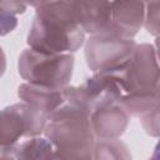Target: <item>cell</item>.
I'll return each instance as SVG.
<instances>
[{
    "mask_svg": "<svg viewBox=\"0 0 160 160\" xmlns=\"http://www.w3.org/2000/svg\"><path fill=\"white\" fill-rule=\"evenodd\" d=\"M35 9L26 39L29 48L46 54H72L84 45L86 34L70 0H52Z\"/></svg>",
    "mask_w": 160,
    "mask_h": 160,
    "instance_id": "cell-1",
    "label": "cell"
},
{
    "mask_svg": "<svg viewBox=\"0 0 160 160\" xmlns=\"http://www.w3.org/2000/svg\"><path fill=\"white\" fill-rule=\"evenodd\" d=\"M66 101L48 116L44 135L54 146L55 159H92L95 135L90 109L76 100L65 86Z\"/></svg>",
    "mask_w": 160,
    "mask_h": 160,
    "instance_id": "cell-2",
    "label": "cell"
},
{
    "mask_svg": "<svg viewBox=\"0 0 160 160\" xmlns=\"http://www.w3.org/2000/svg\"><path fill=\"white\" fill-rule=\"evenodd\" d=\"M74 64L72 54H46L26 48L19 56L18 69L26 82L60 89L69 85Z\"/></svg>",
    "mask_w": 160,
    "mask_h": 160,
    "instance_id": "cell-3",
    "label": "cell"
},
{
    "mask_svg": "<svg viewBox=\"0 0 160 160\" xmlns=\"http://www.w3.org/2000/svg\"><path fill=\"white\" fill-rule=\"evenodd\" d=\"M112 71L119 78L124 94L160 89L158 50L151 44H136L130 58Z\"/></svg>",
    "mask_w": 160,
    "mask_h": 160,
    "instance_id": "cell-4",
    "label": "cell"
},
{
    "mask_svg": "<svg viewBox=\"0 0 160 160\" xmlns=\"http://www.w3.org/2000/svg\"><path fill=\"white\" fill-rule=\"evenodd\" d=\"M85 60L92 72L111 71L125 62L132 54L134 39L121 38L110 32H98L85 39Z\"/></svg>",
    "mask_w": 160,
    "mask_h": 160,
    "instance_id": "cell-5",
    "label": "cell"
},
{
    "mask_svg": "<svg viewBox=\"0 0 160 160\" xmlns=\"http://www.w3.org/2000/svg\"><path fill=\"white\" fill-rule=\"evenodd\" d=\"M48 115L21 101L0 110V152L29 136L41 135Z\"/></svg>",
    "mask_w": 160,
    "mask_h": 160,
    "instance_id": "cell-6",
    "label": "cell"
},
{
    "mask_svg": "<svg viewBox=\"0 0 160 160\" xmlns=\"http://www.w3.org/2000/svg\"><path fill=\"white\" fill-rule=\"evenodd\" d=\"M144 19L145 0H111L110 18L104 31L134 39L144 26Z\"/></svg>",
    "mask_w": 160,
    "mask_h": 160,
    "instance_id": "cell-7",
    "label": "cell"
},
{
    "mask_svg": "<svg viewBox=\"0 0 160 160\" xmlns=\"http://www.w3.org/2000/svg\"><path fill=\"white\" fill-rule=\"evenodd\" d=\"M130 121V115L120 102H109L94 106L90 110V124L95 139L120 138Z\"/></svg>",
    "mask_w": 160,
    "mask_h": 160,
    "instance_id": "cell-8",
    "label": "cell"
},
{
    "mask_svg": "<svg viewBox=\"0 0 160 160\" xmlns=\"http://www.w3.org/2000/svg\"><path fill=\"white\" fill-rule=\"evenodd\" d=\"M80 89L90 106V110L98 105L120 102V99L124 95L119 78L112 70L94 72L82 85H80Z\"/></svg>",
    "mask_w": 160,
    "mask_h": 160,
    "instance_id": "cell-9",
    "label": "cell"
},
{
    "mask_svg": "<svg viewBox=\"0 0 160 160\" xmlns=\"http://www.w3.org/2000/svg\"><path fill=\"white\" fill-rule=\"evenodd\" d=\"M76 19L85 34L104 31L110 18L111 0H70Z\"/></svg>",
    "mask_w": 160,
    "mask_h": 160,
    "instance_id": "cell-10",
    "label": "cell"
},
{
    "mask_svg": "<svg viewBox=\"0 0 160 160\" xmlns=\"http://www.w3.org/2000/svg\"><path fill=\"white\" fill-rule=\"evenodd\" d=\"M18 96L20 100L34 106L48 116L66 101L65 88L55 89L30 82L19 85Z\"/></svg>",
    "mask_w": 160,
    "mask_h": 160,
    "instance_id": "cell-11",
    "label": "cell"
},
{
    "mask_svg": "<svg viewBox=\"0 0 160 160\" xmlns=\"http://www.w3.org/2000/svg\"><path fill=\"white\" fill-rule=\"evenodd\" d=\"M5 159H55L54 146L44 135L29 136L0 152Z\"/></svg>",
    "mask_w": 160,
    "mask_h": 160,
    "instance_id": "cell-12",
    "label": "cell"
},
{
    "mask_svg": "<svg viewBox=\"0 0 160 160\" xmlns=\"http://www.w3.org/2000/svg\"><path fill=\"white\" fill-rule=\"evenodd\" d=\"M159 89H156L151 91L124 94L120 99V104L130 116L141 118L159 108Z\"/></svg>",
    "mask_w": 160,
    "mask_h": 160,
    "instance_id": "cell-13",
    "label": "cell"
},
{
    "mask_svg": "<svg viewBox=\"0 0 160 160\" xmlns=\"http://www.w3.org/2000/svg\"><path fill=\"white\" fill-rule=\"evenodd\" d=\"M128 146L119 139H96L92 159H130Z\"/></svg>",
    "mask_w": 160,
    "mask_h": 160,
    "instance_id": "cell-14",
    "label": "cell"
},
{
    "mask_svg": "<svg viewBox=\"0 0 160 160\" xmlns=\"http://www.w3.org/2000/svg\"><path fill=\"white\" fill-rule=\"evenodd\" d=\"M144 28L154 36L159 35V0L145 1Z\"/></svg>",
    "mask_w": 160,
    "mask_h": 160,
    "instance_id": "cell-15",
    "label": "cell"
},
{
    "mask_svg": "<svg viewBox=\"0 0 160 160\" xmlns=\"http://www.w3.org/2000/svg\"><path fill=\"white\" fill-rule=\"evenodd\" d=\"M139 119L141 120L142 128H144L146 134H149L151 136H155V138L159 136V108H156L152 111L142 115Z\"/></svg>",
    "mask_w": 160,
    "mask_h": 160,
    "instance_id": "cell-16",
    "label": "cell"
},
{
    "mask_svg": "<svg viewBox=\"0 0 160 160\" xmlns=\"http://www.w3.org/2000/svg\"><path fill=\"white\" fill-rule=\"evenodd\" d=\"M18 26V18L15 14H11L0 8V36H5L14 31Z\"/></svg>",
    "mask_w": 160,
    "mask_h": 160,
    "instance_id": "cell-17",
    "label": "cell"
},
{
    "mask_svg": "<svg viewBox=\"0 0 160 160\" xmlns=\"http://www.w3.org/2000/svg\"><path fill=\"white\" fill-rule=\"evenodd\" d=\"M0 8L15 15L24 14L28 9L22 0H0Z\"/></svg>",
    "mask_w": 160,
    "mask_h": 160,
    "instance_id": "cell-18",
    "label": "cell"
},
{
    "mask_svg": "<svg viewBox=\"0 0 160 160\" xmlns=\"http://www.w3.org/2000/svg\"><path fill=\"white\" fill-rule=\"evenodd\" d=\"M5 70H6V56L2 48L0 46V78L4 75Z\"/></svg>",
    "mask_w": 160,
    "mask_h": 160,
    "instance_id": "cell-19",
    "label": "cell"
},
{
    "mask_svg": "<svg viewBox=\"0 0 160 160\" xmlns=\"http://www.w3.org/2000/svg\"><path fill=\"white\" fill-rule=\"evenodd\" d=\"M24 1V4L29 8V6H32V8H38V6H40V5H44V4H46V2H50V1H52V0H22Z\"/></svg>",
    "mask_w": 160,
    "mask_h": 160,
    "instance_id": "cell-20",
    "label": "cell"
},
{
    "mask_svg": "<svg viewBox=\"0 0 160 160\" xmlns=\"http://www.w3.org/2000/svg\"><path fill=\"white\" fill-rule=\"evenodd\" d=\"M0 149H1V144H0Z\"/></svg>",
    "mask_w": 160,
    "mask_h": 160,
    "instance_id": "cell-21",
    "label": "cell"
},
{
    "mask_svg": "<svg viewBox=\"0 0 160 160\" xmlns=\"http://www.w3.org/2000/svg\"><path fill=\"white\" fill-rule=\"evenodd\" d=\"M145 1H149V0H145Z\"/></svg>",
    "mask_w": 160,
    "mask_h": 160,
    "instance_id": "cell-22",
    "label": "cell"
}]
</instances>
